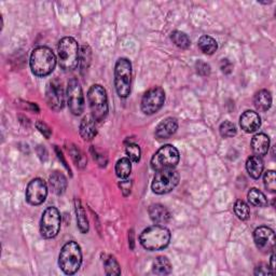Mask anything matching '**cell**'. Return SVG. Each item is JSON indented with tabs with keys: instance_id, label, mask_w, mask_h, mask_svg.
Returning <instances> with one entry per match:
<instances>
[{
	"instance_id": "obj_29",
	"label": "cell",
	"mask_w": 276,
	"mask_h": 276,
	"mask_svg": "<svg viewBox=\"0 0 276 276\" xmlns=\"http://www.w3.org/2000/svg\"><path fill=\"white\" fill-rule=\"evenodd\" d=\"M105 271L107 275H120L121 270L118 261L113 257L109 256L108 259L105 260Z\"/></svg>"
},
{
	"instance_id": "obj_14",
	"label": "cell",
	"mask_w": 276,
	"mask_h": 276,
	"mask_svg": "<svg viewBox=\"0 0 276 276\" xmlns=\"http://www.w3.org/2000/svg\"><path fill=\"white\" fill-rule=\"evenodd\" d=\"M254 241L256 247L263 254L273 252L275 246V233L268 227H259L254 232Z\"/></svg>"
},
{
	"instance_id": "obj_32",
	"label": "cell",
	"mask_w": 276,
	"mask_h": 276,
	"mask_svg": "<svg viewBox=\"0 0 276 276\" xmlns=\"http://www.w3.org/2000/svg\"><path fill=\"white\" fill-rule=\"evenodd\" d=\"M91 49L87 46H83L81 53H80V59H79V64L80 67H81V70H86L88 68V65L91 63Z\"/></svg>"
},
{
	"instance_id": "obj_19",
	"label": "cell",
	"mask_w": 276,
	"mask_h": 276,
	"mask_svg": "<svg viewBox=\"0 0 276 276\" xmlns=\"http://www.w3.org/2000/svg\"><path fill=\"white\" fill-rule=\"evenodd\" d=\"M263 161L260 157L252 156L249 157L247 162H246V170L248 172V175L251 176L254 179H258L260 178L262 172H263Z\"/></svg>"
},
{
	"instance_id": "obj_21",
	"label": "cell",
	"mask_w": 276,
	"mask_h": 276,
	"mask_svg": "<svg viewBox=\"0 0 276 276\" xmlns=\"http://www.w3.org/2000/svg\"><path fill=\"white\" fill-rule=\"evenodd\" d=\"M254 104L257 110L266 111L271 108L272 105V95L268 90H261L255 95Z\"/></svg>"
},
{
	"instance_id": "obj_13",
	"label": "cell",
	"mask_w": 276,
	"mask_h": 276,
	"mask_svg": "<svg viewBox=\"0 0 276 276\" xmlns=\"http://www.w3.org/2000/svg\"><path fill=\"white\" fill-rule=\"evenodd\" d=\"M48 187L40 178L33 179L26 189V200L30 205H40L47 199Z\"/></svg>"
},
{
	"instance_id": "obj_27",
	"label": "cell",
	"mask_w": 276,
	"mask_h": 276,
	"mask_svg": "<svg viewBox=\"0 0 276 276\" xmlns=\"http://www.w3.org/2000/svg\"><path fill=\"white\" fill-rule=\"evenodd\" d=\"M247 198H248V202L251 203L253 206H256V207H263V206H266V204H268L265 195L256 188L249 190Z\"/></svg>"
},
{
	"instance_id": "obj_26",
	"label": "cell",
	"mask_w": 276,
	"mask_h": 276,
	"mask_svg": "<svg viewBox=\"0 0 276 276\" xmlns=\"http://www.w3.org/2000/svg\"><path fill=\"white\" fill-rule=\"evenodd\" d=\"M132 172V163L129 158H122L115 164V174L121 179H126Z\"/></svg>"
},
{
	"instance_id": "obj_2",
	"label": "cell",
	"mask_w": 276,
	"mask_h": 276,
	"mask_svg": "<svg viewBox=\"0 0 276 276\" xmlns=\"http://www.w3.org/2000/svg\"><path fill=\"white\" fill-rule=\"evenodd\" d=\"M29 63L34 75L37 77H46L54 70L56 57L51 49L38 47L33 51Z\"/></svg>"
},
{
	"instance_id": "obj_4",
	"label": "cell",
	"mask_w": 276,
	"mask_h": 276,
	"mask_svg": "<svg viewBox=\"0 0 276 276\" xmlns=\"http://www.w3.org/2000/svg\"><path fill=\"white\" fill-rule=\"evenodd\" d=\"M58 63L62 69L66 71L77 68L80 59L78 42L71 37H65L58 43Z\"/></svg>"
},
{
	"instance_id": "obj_5",
	"label": "cell",
	"mask_w": 276,
	"mask_h": 276,
	"mask_svg": "<svg viewBox=\"0 0 276 276\" xmlns=\"http://www.w3.org/2000/svg\"><path fill=\"white\" fill-rule=\"evenodd\" d=\"M87 100L90 104L92 118L95 122H103L108 114V99L105 88L95 84L91 86L87 93Z\"/></svg>"
},
{
	"instance_id": "obj_18",
	"label": "cell",
	"mask_w": 276,
	"mask_h": 276,
	"mask_svg": "<svg viewBox=\"0 0 276 276\" xmlns=\"http://www.w3.org/2000/svg\"><path fill=\"white\" fill-rule=\"evenodd\" d=\"M270 148V138L268 135L259 133L252 139V149L257 157H263L268 154Z\"/></svg>"
},
{
	"instance_id": "obj_39",
	"label": "cell",
	"mask_w": 276,
	"mask_h": 276,
	"mask_svg": "<svg viewBox=\"0 0 276 276\" xmlns=\"http://www.w3.org/2000/svg\"><path fill=\"white\" fill-rule=\"evenodd\" d=\"M255 274L256 275H268V274H274V272L269 269L268 265L262 263V264L257 266L256 270H255Z\"/></svg>"
},
{
	"instance_id": "obj_31",
	"label": "cell",
	"mask_w": 276,
	"mask_h": 276,
	"mask_svg": "<svg viewBox=\"0 0 276 276\" xmlns=\"http://www.w3.org/2000/svg\"><path fill=\"white\" fill-rule=\"evenodd\" d=\"M234 211L236 213V216L241 219V220H246L249 218V215H251V211H249V207L247 204L241 200L236 201L235 205H234Z\"/></svg>"
},
{
	"instance_id": "obj_33",
	"label": "cell",
	"mask_w": 276,
	"mask_h": 276,
	"mask_svg": "<svg viewBox=\"0 0 276 276\" xmlns=\"http://www.w3.org/2000/svg\"><path fill=\"white\" fill-rule=\"evenodd\" d=\"M127 155L129 157V159L131 160L132 162H134V163H137L139 162V160H140V148L138 145L136 144H130L127 146Z\"/></svg>"
},
{
	"instance_id": "obj_9",
	"label": "cell",
	"mask_w": 276,
	"mask_h": 276,
	"mask_svg": "<svg viewBox=\"0 0 276 276\" xmlns=\"http://www.w3.org/2000/svg\"><path fill=\"white\" fill-rule=\"evenodd\" d=\"M60 213L57 208L49 207L42 213L40 221V233L44 238L55 237L60 229Z\"/></svg>"
},
{
	"instance_id": "obj_36",
	"label": "cell",
	"mask_w": 276,
	"mask_h": 276,
	"mask_svg": "<svg viewBox=\"0 0 276 276\" xmlns=\"http://www.w3.org/2000/svg\"><path fill=\"white\" fill-rule=\"evenodd\" d=\"M70 155H71V157H73L74 161L77 163V165L81 166V167L85 165V159H84L83 155L80 152L79 149L75 148L74 150H70Z\"/></svg>"
},
{
	"instance_id": "obj_28",
	"label": "cell",
	"mask_w": 276,
	"mask_h": 276,
	"mask_svg": "<svg viewBox=\"0 0 276 276\" xmlns=\"http://www.w3.org/2000/svg\"><path fill=\"white\" fill-rule=\"evenodd\" d=\"M171 39L176 44V46L180 49H188L191 44L188 36H187L182 32H179V30L174 32L171 36Z\"/></svg>"
},
{
	"instance_id": "obj_40",
	"label": "cell",
	"mask_w": 276,
	"mask_h": 276,
	"mask_svg": "<svg viewBox=\"0 0 276 276\" xmlns=\"http://www.w3.org/2000/svg\"><path fill=\"white\" fill-rule=\"evenodd\" d=\"M120 188L124 192V195H128L131 192V181H129V180L121 181Z\"/></svg>"
},
{
	"instance_id": "obj_41",
	"label": "cell",
	"mask_w": 276,
	"mask_h": 276,
	"mask_svg": "<svg viewBox=\"0 0 276 276\" xmlns=\"http://www.w3.org/2000/svg\"><path fill=\"white\" fill-rule=\"evenodd\" d=\"M274 259H275V255H274V253L272 254V257H271V269H272V271L274 272L275 271V263H274Z\"/></svg>"
},
{
	"instance_id": "obj_10",
	"label": "cell",
	"mask_w": 276,
	"mask_h": 276,
	"mask_svg": "<svg viewBox=\"0 0 276 276\" xmlns=\"http://www.w3.org/2000/svg\"><path fill=\"white\" fill-rule=\"evenodd\" d=\"M165 102V92L162 87L155 86L148 90L141 100V110L145 114H154L162 108Z\"/></svg>"
},
{
	"instance_id": "obj_1",
	"label": "cell",
	"mask_w": 276,
	"mask_h": 276,
	"mask_svg": "<svg viewBox=\"0 0 276 276\" xmlns=\"http://www.w3.org/2000/svg\"><path fill=\"white\" fill-rule=\"evenodd\" d=\"M139 241L148 251H161L170 244L171 232L164 226H152L142 231Z\"/></svg>"
},
{
	"instance_id": "obj_24",
	"label": "cell",
	"mask_w": 276,
	"mask_h": 276,
	"mask_svg": "<svg viewBox=\"0 0 276 276\" xmlns=\"http://www.w3.org/2000/svg\"><path fill=\"white\" fill-rule=\"evenodd\" d=\"M172 271V264L166 257H158L154 262V272L158 275H167Z\"/></svg>"
},
{
	"instance_id": "obj_15",
	"label": "cell",
	"mask_w": 276,
	"mask_h": 276,
	"mask_svg": "<svg viewBox=\"0 0 276 276\" xmlns=\"http://www.w3.org/2000/svg\"><path fill=\"white\" fill-rule=\"evenodd\" d=\"M239 126L246 133H254L261 127V119L257 112L247 110L239 118Z\"/></svg>"
},
{
	"instance_id": "obj_25",
	"label": "cell",
	"mask_w": 276,
	"mask_h": 276,
	"mask_svg": "<svg viewBox=\"0 0 276 276\" xmlns=\"http://www.w3.org/2000/svg\"><path fill=\"white\" fill-rule=\"evenodd\" d=\"M76 215L79 230L81 231V233H86L88 231V220L86 218L85 210L79 201H76Z\"/></svg>"
},
{
	"instance_id": "obj_22",
	"label": "cell",
	"mask_w": 276,
	"mask_h": 276,
	"mask_svg": "<svg viewBox=\"0 0 276 276\" xmlns=\"http://www.w3.org/2000/svg\"><path fill=\"white\" fill-rule=\"evenodd\" d=\"M80 134L84 140H92L96 136L97 131L93 118L84 117L82 119L81 123H80Z\"/></svg>"
},
{
	"instance_id": "obj_8",
	"label": "cell",
	"mask_w": 276,
	"mask_h": 276,
	"mask_svg": "<svg viewBox=\"0 0 276 276\" xmlns=\"http://www.w3.org/2000/svg\"><path fill=\"white\" fill-rule=\"evenodd\" d=\"M180 176L175 168H168V170L158 171L151 188L157 194H165L174 190L177 185L179 183Z\"/></svg>"
},
{
	"instance_id": "obj_20",
	"label": "cell",
	"mask_w": 276,
	"mask_h": 276,
	"mask_svg": "<svg viewBox=\"0 0 276 276\" xmlns=\"http://www.w3.org/2000/svg\"><path fill=\"white\" fill-rule=\"evenodd\" d=\"M49 183L52 191L57 195L63 194L66 191L67 179L66 177L59 172H54L50 176Z\"/></svg>"
},
{
	"instance_id": "obj_37",
	"label": "cell",
	"mask_w": 276,
	"mask_h": 276,
	"mask_svg": "<svg viewBox=\"0 0 276 276\" xmlns=\"http://www.w3.org/2000/svg\"><path fill=\"white\" fill-rule=\"evenodd\" d=\"M220 68L222 70V73H225L227 75L231 74L232 73V70H233V65L232 63H231V62L229 59H222L221 60V63H220Z\"/></svg>"
},
{
	"instance_id": "obj_30",
	"label": "cell",
	"mask_w": 276,
	"mask_h": 276,
	"mask_svg": "<svg viewBox=\"0 0 276 276\" xmlns=\"http://www.w3.org/2000/svg\"><path fill=\"white\" fill-rule=\"evenodd\" d=\"M220 135L225 138H230L236 135V128L232 122L230 121H225L221 123V126L219 128Z\"/></svg>"
},
{
	"instance_id": "obj_7",
	"label": "cell",
	"mask_w": 276,
	"mask_h": 276,
	"mask_svg": "<svg viewBox=\"0 0 276 276\" xmlns=\"http://www.w3.org/2000/svg\"><path fill=\"white\" fill-rule=\"evenodd\" d=\"M178 162H179L178 150L172 145H165L160 148L151 159V167L158 172L168 170V168H175Z\"/></svg>"
},
{
	"instance_id": "obj_11",
	"label": "cell",
	"mask_w": 276,
	"mask_h": 276,
	"mask_svg": "<svg viewBox=\"0 0 276 276\" xmlns=\"http://www.w3.org/2000/svg\"><path fill=\"white\" fill-rule=\"evenodd\" d=\"M67 102L71 113L80 115L84 110V97L82 87L77 79H71L67 86Z\"/></svg>"
},
{
	"instance_id": "obj_6",
	"label": "cell",
	"mask_w": 276,
	"mask_h": 276,
	"mask_svg": "<svg viewBox=\"0 0 276 276\" xmlns=\"http://www.w3.org/2000/svg\"><path fill=\"white\" fill-rule=\"evenodd\" d=\"M132 85V64L128 58L118 59L114 67V86L117 93L122 99H126L131 93Z\"/></svg>"
},
{
	"instance_id": "obj_16",
	"label": "cell",
	"mask_w": 276,
	"mask_h": 276,
	"mask_svg": "<svg viewBox=\"0 0 276 276\" xmlns=\"http://www.w3.org/2000/svg\"><path fill=\"white\" fill-rule=\"evenodd\" d=\"M178 129V122L175 118H166L156 129V136L159 139H167L173 136Z\"/></svg>"
},
{
	"instance_id": "obj_12",
	"label": "cell",
	"mask_w": 276,
	"mask_h": 276,
	"mask_svg": "<svg viewBox=\"0 0 276 276\" xmlns=\"http://www.w3.org/2000/svg\"><path fill=\"white\" fill-rule=\"evenodd\" d=\"M47 103L51 109L58 111L64 108L65 104V96H64V90L62 86V82L57 79L52 80L49 82L47 86Z\"/></svg>"
},
{
	"instance_id": "obj_23",
	"label": "cell",
	"mask_w": 276,
	"mask_h": 276,
	"mask_svg": "<svg viewBox=\"0 0 276 276\" xmlns=\"http://www.w3.org/2000/svg\"><path fill=\"white\" fill-rule=\"evenodd\" d=\"M199 48L203 53H205L207 55H211L217 51L218 44L217 41L209 37V36H202L199 39Z\"/></svg>"
},
{
	"instance_id": "obj_38",
	"label": "cell",
	"mask_w": 276,
	"mask_h": 276,
	"mask_svg": "<svg viewBox=\"0 0 276 276\" xmlns=\"http://www.w3.org/2000/svg\"><path fill=\"white\" fill-rule=\"evenodd\" d=\"M37 129L40 131V133H42L43 136L46 137V138H50L51 136V129L47 126L46 123H43L41 121H38L37 122Z\"/></svg>"
},
{
	"instance_id": "obj_34",
	"label": "cell",
	"mask_w": 276,
	"mask_h": 276,
	"mask_svg": "<svg viewBox=\"0 0 276 276\" xmlns=\"http://www.w3.org/2000/svg\"><path fill=\"white\" fill-rule=\"evenodd\" d=\"M263 181L265 188L270 192H275L276 190V181H275V173L273 171H268L264 174Z\"/></svg>"
},
{
	"instance_id": "obj_3",
	"label": "cell",
	"mask_w": 276,
	"mask_h": 276,
	"mask_svg": "<svg viewBox=\"0 0 276 276\" xmlns=\"http://www.w3.org/2000/svg\"><path fill=\"white\" fill-rule=\"evenodd\" d=\"M82 253L81 248L76 242H68L62 248L58 265L60 270L67 275L75 274L81 266Z\"/></svg>"
},
{
	"instance_id": "obj_35",
	"label": "cell",
	"mask_w": 276,
	"mask_h": 276,
	"mask_svg": "<svg viewBox=\"0 0 276 276\" xmlns=\"http://www.w3.org/2000/svg\"><path fill=\"white\" fill-rule=\"evenodd\" d=\"M195 69H197V73L203 77H206L210 74V66L203 60H199L195 63Z\"/></svg>"
},
{
	"instance_id": "obj_17",
	"label": "cell",
	"mask_w": 276,
	"mask_h": 276,
	"mask_svg": "<svg viewBox=\"0 0 276 276\" xmlns=\"http://www.w3.org/2000/svg\"><path fill=\"white\" fill-rule=\"evenodd\" d=\"M149 216L155 224L157 225H165L171 219V213L166 207L161 204H152L149 207Z\"/></svg>"
}]
</instances>
